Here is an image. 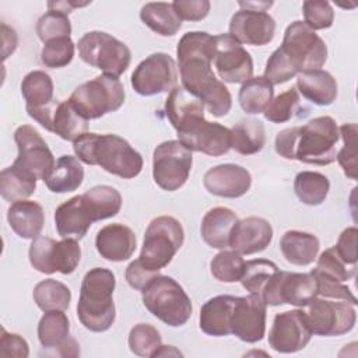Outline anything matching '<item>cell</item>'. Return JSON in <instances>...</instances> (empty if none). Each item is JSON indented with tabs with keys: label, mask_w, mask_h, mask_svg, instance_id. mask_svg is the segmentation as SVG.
Wrapping results in <instances>:
<instances>
[{
	"label": "cell",
	"mask_w": 358,
	"mask_h": 358,
	"mask_svg": "<svg viewBox=\"0 0 358 358\" xmlns=\"http://www.w3.org/2000/svg\"><path fill=\"white\" fill-rule=\"evenodd\" d=\"M266 306L259 295L236 296L232 310L231 334L250 344L263 340L266 336Z\"/></svg>",
	"instance_id": "d6986e66"
},
{
	"label": "cell",
	"mask_w": 358,
	"mask_h": 358,
	"mask_svg": "<svg viewBox=\"0 0 358 358\" xmlns=\"http://www.w3.org/2000/svg\"><path fill=\"white\" fill-rule=\"evenodd\" d=\"M245 260L241 253L235 250L222 249L210 262V270L215 280L221 282H236L243 273Z\"/></svg>",
	"instance_id": "b9f144b4"
},
{
	"label": "cell",
	"mask_w": 358,
	"mask_h": 358,
	"mask_svg": "<svg viewBox=\"0 0 358 358\" xmlns=\"http://www.w3.org/2000/svg\"><path fill=\"white\" fill-rule=\"evenodd\" d=\"M0 355L1 357H17L27 358L29 355V345L24 337L15 333H8L1 327L0 337Z\"/></svg>",
	"instance_id": "11a10c76"
},
{
	"label": "cell",
	"mask_w": 358,
	"mask_h": 358,
	"mask_svg": "<svg viewBox=\"0 0 358 358\" xmlns=\"http://www.w3.org/2000/svg\"><path fill=\"white\" fill-rule=\"evenodd\" d=\"M274 96L273 85L263 77H252L239 90L238 101L248 115H259L266 110Z\"/></svg>",
	"instance_id": "d6a6232c"
},
{
	"label": "cell",
	"mask_w": 358,
	"mask_h": 358,
	"mask_svg": "<svg viewBox=\"0 0 358 358\" xmlns=\"http://www.w3.org/2000/svg\"><path fill=\"white\" fill-rule=\"evenodd\" d=\"M53 81L42 70L28 73L21 83V94L25 99V108H39L53 101Z\"/></svg>",
	"instance_id": "74e56055"
},
{
	"label": "cell",
	"mask_w": 358,
	"mask_h": 358,
	"mask_svg": "<svg viewBox=\"0 0 358 358\" xmlns=\"http://www.w3.org/2000/svg\"><path fill=\"white\" fill-rule=\"evenodd\" d=\"M266 144L264 124L257 119H242L231 129V148L242 155H253Z\"/></svg>",
	"instance_id": "1f68e13d"
},
{
	"label": "cell",
	"mask_w": 358,
	"mask_h": 358,
	"mask_svg": "<svg viewBox=\"0 0 358 358\" xmlns=\"http://www.w3.org/2000/svg\"><path fill=\"white\" fill-rule=\"evenodd\" d=\"M320 242L316 235L291 229L280 239V250L284 259L294 266H309L317 257Z\"/></svg>",
	"instance_id": "f1b7e54d"
},
{
	"label": "cell",
	"mask_w": 358,
	"mask_h": 358,
	"mask_svg": "<svg viewBox=\"0 0 358 358\" xmlns=\"http://www.w3.org/2000/svg\"><path fill=\"white\" fill-rule=\"evenodd\" d=\"M36 178L11 165L0 172V194L6 201L27 200L35 193Z\"/></svg>",
	"instance_id": "e575fe53"
},
{
	"label": "cell",
	"mask_w": 358,
	"mask_h": 358,
	"mask_svg": "<svg viewBox=\"0 0 358 358\" xmlns=\"http://www.w3.org/2000/svg\"><path fill=\"white\" fill-rule=\"evenodd\" d=\"M81 259V248L77 239L63 238L56 243L55 268L62 274H71Z\"/></svg>",
	"instance_id": "816d5d0a"
},
{
	"label": "cell",
	"mask_w": 358,
	"mask_h": 358,
	"mask_svg": "<svg viewBox=\"0 0 358 358\" xmlns=\"http://www.w3.org/2000/svg\"><path fill=\"white\" fill-rule=\"evenodd\" d=\"M32 296L36 306L43 312L66 310L70 306L71 291L66 284L48 278L35 285Z\"/></svg>",
	"instance_id": "8d00e7d4"
},
{
	"label": "cell",
	"mask_w": 358,
	"mask_h": 358,
	"mask_svg": "<svg viewBox=\"0 0 358 358\" xmlns=\"http://www.w3.org/2000/svg\"><path fill=\"white\" fill-rule=\"evenodd\" d=\"M166 355H182L179 350H176L173 345H161L158 351L154 354V357H166Z\"/></svg>",
	"instance_id": "6125c7cd"
},
{
	"label": "cell",
	"mask_w": 358,
	"mask_h": 358,
	"mask_svg": "<svg viewBox=\"0 0 358 358\" xmlns=\"http://www.w3.org/2000/svg\"><path fill=\"white\" fill-rule=\"evenodd\" d=\"M273 239L271 224L262 217H246L239 220L231 234L229 246L241 255L263 252Z\"/></svg>",
	"instance_id": "603a6c76"
},
{
	"label": "cell",
	"mask_w": 358,
	"mask_h": 358,
	"mask_svg": "<svg viewBox=\"0 0 358 358\" xmlns=\"http://www.w3.org/2000/svg\"><path fill=\"white\" fill-rule=\"evenodd\" d=\"M172 6L182 21H201L208 15L211 7L208 0H175Z\"/></svg>",
	"instance_id": "db71d44e"
},
{
	"label": "cell",
	"mask_w": 358,
	"mask_h": 358,
	"mask_svg": "<svg viewBox=\"0 0 358 358\" xmlns=\"http://www.w3.org/2000/svg\"><path fill=\"white\" fill-rule=\"evenodd\" d=\"M94 213L83 194L73 196L55 211V225L59 236L83 239L92 222H95Z\"/></svg>",
	"instance_id": "7402d4cb"
},
{
	"label": "cell",
	"mask_w": 358,
	"mask_h": 358,
	"mask_svg": "<svg viewBox=\"0 0 358 358\" xmlns=\"http://www.w3.org/2000/svg\"><path fill=\"white\" fill-rule=\"evenodd\" d=\"M235 299L234 295H217L204 302L199 316L201 331L214 337L229 336Z\"/></svg>",
	"instance_id": "d4e9b609"
},
{
	"label": "cell",
	"mask_w": 358,
	"mask_h": 358,
	"mask_svg": "<svg viewBox=\"0 0 358 358\" xmlns=\"http://www.w3.org/2000/svg\"><path fill=\"white\" fill-rule=\"evenodd\" d=\"M14 141L18 154L13 165L36 179L45 180L56 161L38 130L29 124H22L14 131Z\"/></svg>",
	"instance_id": "9a60e30c"
},
{
	"label": "cell",
	"mask_w": 358,
	"mask_h": 358,
	"mask_svg": "<svg viewBox=\"0 0 358 358\" xmlns=\"http://www.w3.org/2000/svg\"><path fill=\"white\" fill-rule=\"evenodd\" d=\"M57 241L48 236H38L32 239L28 250L31 266L43 274L56 273L55 268V250Z\"/></svg>",
	"instance_id": "f6af8a7d"
},
{
	"label": "cell",
	"mask_w": 358,
	"mask_h": 358,
	"mask_svg": "<svg viewBox=\"0 0 358 358\" xmlns=\"http://www.w3.org/2000/svg\"><path fill=\"white\" fill-rule=\"evenodd\" d=\"M130 351L138 357H154L162 345L159 331L150 323H138L131 327L127 338Z\"/></svg>",
	"instance_id": "60d3db41"
},
{
	"label": "cell",
	"mask_w": 358,
	"mask_h": 358,
	"mask_svg": "<svg viewBox=\"0 0 358 358\" xmlns=\"http://www.w3.org/2000/svg\"><path fill=\"white\" fill-rule=\"evenodd\" d=\"M280 49L298 74L317 70L327 60L326 42L303 21H294L285 28Z\"/></svg>",
	"instance_id": "30bf717a"
},
{
	"label": "cell",
	"mask_w": 358,
	"mask_h": 358,
	"mask_svg": "<svg viewBox=\"0 0 358 358\" xmlns=\"http://www.w3.org/2000/svg\"><path fill=\"white\" fill-rule=\"evenodd\" d=\"M83 180L84 168L80 159L73 155H62L43 182L53 193H69L77 190Z\"/></svg>",
	"instance_id": "f546056e"
},
{
	"label": "cell",
	"mask_w": 358,
	"mask_h": 358,
	"mask_svg": "<svg viewBox=\"0 0 358 358\" xmlns=\"http://www.w3.org/2000/svg\"><path fill=\"white\" fill-rule=\"evenodd\" d=\"M158 274V271H151L144 267L138 259L130 262V264L126 267V281L137 291H141Z\"/></svg>",
	"instance_id": "6f0895ef"
},
{
	"label": "cell",
	"mask_w": 358,
	"mask_h": 358,
	"mask_svg": "<svg viewBox=\"0 0 358 358\" xmlns=\"http://www.w3.org/2000/svg\"><path fill=\"white\" fill-rule=\"evenodd\" d=\"M355 305L347 301L336 302L315 296L302 309L305 320L316 336H341L351 331L357 322Z\"/></svg>",
	"instance_id": "8fae6325"
},
{
	"label": "cell",
	"mask_w": 358,
	"mask_h": 358,
	"mask_svg": "<svg viewBox=\"0 0 358 358\" xmlns=\"http://www.w3.org/2000/svg\"><path fill=\"white\" fill-rule=\"evenodd\" d=\"M77 49L80 59L85 64L117 78L127 70L131 60V52L127 45L102 31L84 34L78 39Z\"/></svg>",
	"instance_id": "9c48e42d"
},
{
	"label": "cell",
	"mask_w": 358,
	"mask_h": 358,
	"mask_svg": "<svg viewBox=\"0 0 358 358\" xmlns=\"http://www.w3.org/2000/svg\"><path fill=\"white\" fill-rule=\"evenodd\" d=\"M213 63L220 78L231 84H243L253 77L250 53L229 34L214 36Z\"/></svg>",
	"instance_id": "e0dca14e"
},
{
	"label": "cell",
	"mask_w": 358,
	"mask_h": 358,
	"mask_svg": "<svg viewBox=\"0 0 358 358\" xmlns=\"http://www.w3.org/2000/svg\"><path fill=\"white\" fill-rule=\"evenodd\" d=\"M310 273L316 280L319 296L329 298V299H337V301H347L352 305L358 303L357 296L352 294V291L347 285H344V282L330 278L327 275H323L315 270H310Z\"/></svg>",
	"instance_id": "f5cc1de1"
},
{
	"label": "cell",
	"mask_w": 358,
	"mask_h": 358,
	"mask_svg": "<svg viewBox=\"0 0 358 358\" xmlns=\"http://www.w3.org/2000/svg\"><path fill=\"white\" fill-rule=\"evenodd\" d=\"M357 124L345 123L338 127L340 137L343 138V148L337 152L336 159L344 171V175L352 180L357 179Z\"/></svg>",
	"instance_id": "ee69618b"
},
{
	"label": "cell",
	"mask_w": 358,
	"mask_h": 358,
	"mask_svg": "<svg viewBox=\"0 0 358 358\" xmlns=\"http://www.w3.org/2000/svg\"><path fill=\"white\" fill-rule=\"evenodd\" d=\"M178 83L175 60L164 52H157L141 60L134 69L130 84L141 96L171 92Z\"/></svg>",
	"instance_id": "5bb4252c"
},
{
	"label": "cell",
	"mask_w": 358,
	"mask_h": 358,
	"mask_svg": "<svg viewBox=\"0 0 358 358\" xmlns=\"http://www.w3.org/2000/svg\"><path fill=\"white\" fill-rule=\"evenodd\" d=\"M73 150L81 162L98 165L103 171L123 179L136 178L144 165L141 154L117 134L87 131L73 141Z\"/></svg>",
	"instance_id": "277c9868"
},
{
	"label": "cell",
	"mask_w": 358,
	"mask_h": 358,
	"mask_svg": "<svg viewBox=\"0 0 358 358\" xmlns=\"http://www.w3.org/2000/svg\"><path fill=\"white\" fill-rule=\"evenodd\" d=\"M10 228L22 239H35L41 235L45 224V213L39 203L20 200L11 203L7 210Z\"/></svg>",
	"instance_id": "484cf974"
},
{
	"label": "cell",
	"mask_w": 358,
	"mask_h": 358,
	"mask_svg": "<svg viewBox=\"0 0 358 358\" xmlns=\"http://www.w3.org/2000/svg\"><path fill=\"white\" fill-rule=\"evenodd\" d=\"M303 22L313 31L327 29L333 25L334 10L329 1L308 0L302 4Z\"/></svg>",
	"instance_id": "681fc988"
},
{
	"label": "cell",
	"mask_w": 358,
	"mask_h": 358,
	"mask_svg": "<svg viewBox=\"0 0 358 358\" xmlns=\"http://www.w3.org/2000/svg\"><path fill=\"white\" fill-rule=\"evenodd\" d=\"M238 221V215L228 207H214L208 210L200 225L203 241L214 249L222 250L228 248L232 229Z\"/></svg>",
	"instance_id": "4316f807"
},
{
	"label": "cell",
	"mask_w": 358,
	"mask_h": 358,
	"mask_svg": "<svg viewBox=\"0 0 358 358\" xmlns=\"http://www.w3.org/2000/svg\"><path fill=\"white\" fill-rule=\"evenodd\" d=\"M299 108V94L296 88H289L270 102V105L263 112L264 119L271 123H285L294 117Z\"/></svg>",
	"instance_id": "bcb514c9"
},
{
	"label": "cell",
	"mask_w": 358,
	"mask_h": 358,
	"mask_svg": "<svg viewBox=\"0 0 358 358\" xmlns=\"http://www.w3.org/2000/svg\"><path fill=\"white\" fill-rule=\"evenodd\" d=\"M76 45L70 36L56 38L46 42L41 50V62L49 69H62L71 63Z\"/></svg>",
	"instance_id": "7bdbcfd3"
},
{
	"label": "cell",
	"mask_w": 358,
	"mask_h": 358,
	"mask_svg": "<svg viewBox=\"0 0 358 358\" xmlns=\"http://www.w3.org/2000/svg\"><path fill=\"white\" fill-rule=\"evenodd\" d=\"M1 41H3V60H6L10 55L14 53L18 45V36L14 28L8 27L6 22H1Z\"/></svg>",
	"instance_id": "680465c9"
},
{
	"label": "cell",
	"mask_w": 358,
	"mask_h": 358,
	"mask_svg": "<svg viewBox=\"0 0 358 358\" xmlns=\"http://www.w3.org/2000/svg\"><path fill=\"white\" fill-rule=\"evenodd\" d=\"M36 34L43 43L56 38L70 36L71 35L70 20L63 13L48 10V13L41 15L36 22Z\"/></svg>",
	"instance_id": "c3c4849f"
},
{
	"label": "cell",
	"mask_w": 358,
	"mask_h": 358,
	"mask_svg": "<svg viewBox=\"0 0 358 358\" xmlns=\"http://www.w3.org/2000/svg\"><path fill=\"white\" fill-rule=\"evenodd\" d=\"M193 164L192 151L179 140L158 144L152 152V178L165 192L180 189L189 179Z\"/></svg>",
	"instance_id": "7c38bea8"
},
{
	"label": "cell",
	"mask_w": 358,
	"mask_h": 358,
	"mask_svg": "<svg viewBox=\"0 0 358 358\" xmlns=\"http://www.w3.org/2000/svg\"><path fill=\"white\" fill-rule=\"evenodd\" d=\"M242 10H253V11H267V8H270L273 6V1H239L238 3Z\"/></svg>",
	"instance_id": "94428289"
},
{
	"label": "cell",
	"mask_w": 358,
	"mask_h": 358,
	"mask_svg": "<svg viewBox=\"0 0 358 358\" xmlns=\"http://www.w3.org/2000/svg\"><path fill=\"white\" fill-rule=\"evenodd\" d=\"M315 271L327 275L330 278H334L337 281L345 282L351 280L355 275L357 267L347 264L336 252L334 246L326 249L324 252L320 253L317 259V264L313 268Z\"/></svg>",
	"instance_id": "7dc6e473"
},
{
	"label": "cell",
	"mask_w": 358,
	"mask_h": 358,
	"mask_svg": "<svg viewBox=\"0 0 358 358\" xmlns=\"http://www.w3.org/2000/svg\"><path fill=\"white\" fill-rule=\"evenodd\" d=\"M145 309L171 327H180L192 316L193 306L182 285L169 275H155L143 289Z\"/></svg>",
	"instance_id": "8992f818"
},
{
	"label": "cell",
	"mask_w": 358,
	"mask_h": 358,
	"mask_svg": "<svg viewBox=\"0 0 358 358\" xmlns=\"http://www.w3.org/2000/svg\"><path fill=\"white\" fill-rule=\"evenodd\" d=\"M317 296V285L312 273L275 271L266 284L260 298L266 305L280 306L284 303L303 308Z\"/></svg>",
	"instance_id": "4fadbf2b"
},
{
	"label": "cell",
	"mask_w": 358,
	"mask_h": 358,
	"mask_svg": "<svg viewBox=\"0 0 358 358\" xmlns=\"http://www.w3.org/2000/svg\"><path fill=\"white\" fill-rule=\"evenodd\" d=\"M115 287L116 277L109 268L94 267L85 273L77 302V317L87 330L102 333L115 323Z\"/></svg>",
	"instance_id": "5b68a950"
},
{
	"label": "cell",
	"mask_w": 358,
	"mask_h": 358,
	"mask_svg": "<svg viewBox=\"0 0 358 358\" xmlns=\"http://www.w3.org/2000/svg\"><path fill=\"white\" fill-rule=\"evenodd\" d=\"M330 190L326 175L315 171H302L294 179V192L298 200L306 206L322 204Z\"/></svg>",
	"instance_id": "d590c367"
},
{
	"label": "cell",
	"mask_w": 358,
	"mask_h": 358,
	"mask_svg": "<svg viewBox=\"0 0 358 358\" xmlns=\"http://www.w3.org/2000/svg\"><path fill=\"white\" fill-rule=\"evenodd\" d=\"M312 331L302 309L277 313L268 331V345L280 354H292L303 350L310 341Z\"/></svg>",
	"instance_id": "ac0fdd59"
},
{
	"label": "cell",
	"mask_w": 358,
	"mask_h": 358,
	"mask_svg": "<svg viewBox=\"0 0 358 358\" xmlns=\"http://www.w3.org/2000/svg\"><path fill=\"white\" fill-rule=\"evenodd\" d=\"M296 87L308 101L319 106L331 105L338 92L336 78L326 70H308L298 74Z\"/></svg>",
	"instance_id": "83f0119b"
},
{
	"label": "cell",
	"mask_w": 358,
	"mask_h": 358,
	"mask_svg": "<svg viewBox=\"0 0 358 358\" xmlns=\"http://www.w3.org/2000/svg\"><path fill=\"white\" fill-rule=\"evenodd\" d=\"M213 53L214 36L203 31L185 34L176 46L182 87L200 99L213 116L221 117L231 110L232 96L211 70Z\"/></svg>",
	"instance_id": "6da1fadb"
},
{
	"label": "cell",
	"mask_w": 358,
	"mask_h": 358,
	"mask_svg": "<svg viewBox=\"0 0 358 358\" xmlns=\"http://www.w3.org/2000/svg\"><path fill=\"white\" fill-rule=\"evenodd\" d=\"M357 228L355 227H348L345 228L334 246L337 255L350 266L357 267Z\"/></svg>",
	"instance_id": "9f6ffc18"
},
{
	"label": "cell",
	"mask_w": 358,
	"mask_h": 358,
	"mask_svg": "<svg viewBox=\"0 0 358 358\" xmlns=\"http://www.w3.org/2000/svg\"><path fill=\"white\" fill-rule=\"evenodd\" d=\"M126 98L124 87L117 77L102 74L78 85L69 102L87 120L99 119L117 110Z\"/></svg>",
	"instance_id": "ba28073f"
},
{
	"label": "cell",
	"mask_w": 358,
	"mask_h": 358,
	"mask_svg": "<svg viewBox=\"0 0 358 358\" xmlns=\"http://www.w3.org/2000/svg\"><path fill=\"white\" fill-rule=\"evenodd\" d=\"M206 190L224 199H238L246 194L252 186L250 172L236 164H221L210 168L203 178Z\"/></svg>",
	"instance_id": "44dd1931"
},
{
	"label": "cell",
	"mask_w": 358,
	"mask_h": 358,
	"mask_svg": "<svg viewBox=\"0 0 358 358\" xmlns=\"http://www.w3.org/2000/svg\"><path fill=\"white\" fill-rule=\"evenodd\" d=\"M165 115L178 133V140L190 151L220 157L231 150V129L208 122L204 105L183 87H175L165 101Z\"/></svg>",
	"instance_id": "7a4b0ae2"
},
{
	"label": "cell",
	"mask_w": 358,
	"mask_h": 358,
	"mask_svg": "<svg viewBox=\"0 0 358 358\" xmlns=\"http://www.w3.org/2000/svg\"><path fill=\"white\" fill-rule=\"evenodd\" d=\"M90 3H78V1H49L48 3V8L52 11H59L63 13L66 15H69L74 8L77 7H84Z\"/></svg>",
	"instance_id": "91938a15"
},
{
	"label": "cell",
	"mask_w": 358,
	"mask_h": 358,
	"mask_svg": "<svg viewBox=\"0 0 358 358\" xmlns=\"http://www.w3.org/2000/svg\"><path fill=\"white\" fill-rule=\"evenodd\" d=\"M340 140L338 126L331 116H317L303 126L288 127L277 133L275 152L285 159L312 165H330L336 161Z\"/></svg>",
	"instance_id": "3957f363"
},
{
	"label": "cell",
	"mask_w": 358,
	"mask_h": 358,
	"mask_svg": "<svg viewBox=\"0 0 358 358\" xmlns=\"http://www.w3.org/2000/svg\"><path fill=\"white\" fill-rule=\"evenodd\" d=\"M140 18L161 36H173L182 27V20L175 13L172 3H145L140 10Z\"/></svg>",
	"instance_id": "4dcf8cb0"
},
{
	"label": "cell",
	"mask_w": 358,
	"mask_h": 358,
	"mask_svg": "<svg viewBox=\"0 0 358 358\" xmlns=\"http://www.w3.org/2000/svg\"><path fill=\"white\" fill-rule=\"evenodd\" d=\"M183 242L185 231L176 218L171 215L157 217L145 229L138 260L148 270L159 273L172 262Z\"/></svg>",
	"instance_id": "52a82bcc"
},
{
	"label": "cell",
	"mask_w": 358,
	"mask_h": 358,
	"mask_svg": "<svg viewBox=\"0 0 358 358\" xmlns=\"http://www.w3.org/2000/svg\"><path fill=\"white\" fill-rule=\"evenodd\" d=\"M295 76H298L296 70L291 66V63L288 62V59L285 57L282 50L280 48H277L270 55V57L266 63L263 77L274 87V85H280V84L289 81Z\"/></svg>",
	"instance_id": "f907efd6"
},
{
	"label": "cell",
	"mask_w": 358,
	"mask_h": 358,
	"mask_svg": "<svg viewBox=\"0 0 358 358\" xmlns=\"http://www.w3.org/2000/svg\"><path fill=\"white\" fill-rule=\"evenodd\" d=\"M70 337V322L64 310H49L38 323V340L43 348L57 350Z\"/></svg>",
	"instance_id": "836d02e7"
},
{
	"label": "cell",
	"mask_w": 358,
	"mask_h": 358,
	"mask_svg": "<svg viewBox=\"0 0 358 358\" xmlns=\"http://www.w3.org/2000/svg\"><path fill=\"white\" fill-rule=\"evenodd\" d=\"M28 115L43 129L57 134L66 141H76L88 130V120L84 119L67 101L53 99L39 108H25Z\"/></svg>",
	"instance_id": "2e32d148"
},
{
	"label": "cell",
	"mask_w": 358,
	"mask_h": 358,
	"mask_svg": "<svg viewBox=\"0 0 358 358\" xmlns=\"http://www.w3.org/2000/svg\"><path fill=\"white\" fill-rule=\"evenodd\" d=\"M83 196L96 221L115 217L122 208V194L119 190L108 185L94 186Z\"/></svg>",
	"instance_id": "f35d334b"
},
{
	"label": "cell",
	"mask_w": 358,
	"mask_h": 358,
	"mask_svg": "<svg viewBox=\"0 0 358 358\" xmlns=\"http://www.w3.org/2000/svg\"><path fill=\"white\" fill-rule=\"evenodd\" d=\"M275 34V21L266 11L239 10L229 21V35L239 43L264 46Z\"/></svg>",
	"instance_id": "ffe728a7"
},
{
	"label": "cell",
	"mask_w": 358,
	"mask_h": 358,
	"mask_svg": "<svg viewBox=\"0 0 358 358\" xmlns=\"http://www.w3.org/2000/svg\"><path fill=\"white\" fill-rule=\"evenodd\" d=\"M280 268L277 267V264L267 259L248 260V262H245L243 273H242V277L239 281H241L242 287L246 291H249V294H255V295L260 296V294L264 289L268 280Z\"/></svg>",
	"instance_id": "ab89813d"
},
{
	"label": "cell",
	"mask_w": 358,
	"mask_h": 358,
	"mask_svg": "<svg viewBox=\"0 0 358 358\" xmlns=\"http://www.w3.org/2000/svg\"><path fill=\"white\" fill-rule=\"evenodd\" d=\"M137 239L133 229L124 224L115 222L101 228L95 238V248L101 257L109 262H124L136 250Z\"/></svg>",
	"instance_id": "cb8c5ba5"
}]
</instances>
